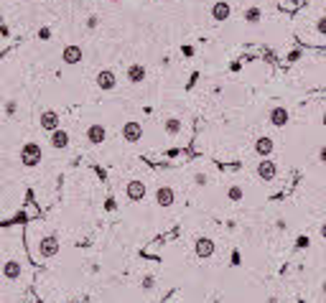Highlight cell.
<instances>
[{
	"mask_svg": "<svg viewBox=\"0 0 326 303\" xmlns=\"http://www.w3.org/2000/svg\"><path fill=\"white\" fill-rule=\"evenodd\" d=\"M44 161V148L36 143V140H26L21 145V163L26 169H36L39 163Z\"/></svg>",
	"mask_w": 326,
	"mask_h": 303,
	"instance_id": "1",
	"label": "cell"
},
{
	"mask_svg": "<svg viewBox=\"0 0 326 303\" xmlns=\"http://www.w3.org/2000/svg\"><path fill=\"white\" fill-rule=\"evenodd\" d=\"M59 247H61V242H59L54 234H46V237L39 240L36 252H39V257H54V255L59 252Z\"/></svg>",
	"mask_w": 326,
	"mask_h": 303,
	"instance_id": "2",
	"label": "cell"
},
{
	"mask_svg": "<svg viewBox=\"0 0 326 303\" xmlns=\"http://www.w3.org/2000/svg\"><path fill=\"white\" fill-rule=\"evenodd\" d=\"M120 135H122L125 143H140V140H143V125H140L138 120H127V122L122 125Z\"/></svg>",
	"mask_w": 326,
	"mask_h": 303,
	"instance_id": "3",
	"label": "cell"
},
{
	"mask_svg": "<svg viewBox=\"0 0 326 303\" xmlns=\"http://www.w3.org/2000/svg\"><path fill=\"white\" fill-rule=\"evenodd\" d=\"M0 273H3V278H6V280H21V278H23V262H21V260H16V257H11V260H6V262H3Z\"/></svg>",
	"mask_w": 326,
	"mask_h": 303,
	"instance_id": "4",
	"label": "cell"
},
{
	"mask_svg": "<svg viewBox=\"0 0 326 303\" xmlns=\"http://www.w3.org/2000/svg\"><path fill=\"white\" fill-rule=\"evenodd\" d=\"M39 125H41V130L54 132V130H59V127H61V117H59V112H56V110H44V112L39 115Z\"/></svg>",
	"mask_w": 326,
	"mask_h": 303,
	"instance_id": "5",
	"label": "cell"
},
{
	"mask_svg": "<svg viewBox=\"0 0 326 303\" xmlns=\"http://www.w3.org/2000/svg\"><path fill=\"white\" fill-rule=\"evenodd\" d=\"M84 138H87V143H89V145H102V143L107 140V130H105V125H102V122H92V125L87 127Z\"/></svg>",
	"mask_w": 326,
	"mask_h": 303,
	"instance_id": "6",
	"label": "cell"
},
{
	"mask_svg": "<svg viewBox=\"0 0 326 303\" xmlns=\"http://www.w3.org/2000/svg\"><path fill=\"white\" fill-rule=\"evenodd\" d=\"M288 120H290V112H288L283 105H275V107L268 112V122H270L273 127H285Z\"/></svg>",
	"mask_w": 326,
	"mask_h": 303,
	"instance_id": "7",
	"label": "cell"
},
{
	"mask_svg": "<svg viewBox=\"0 0 326 303\" xmlns=\"http://www.w3.org/2000/svg\"><path fill=\"white\" fill-rule=\"evenodd\" d=\"M145 194H148V186L143 184V181H127V186H125V196H127V201H143L145 199Z\"/></svg>",
	"mask_w": 326,
	"mask_h": 303,
	"instance_id": "8",
	"label": "cell"
},
{
	"mask_svg": "<svg viewBox=\"0 0 326 303\" xmlns=\"http://www.w3.org/2000/svg\"><path fill=\"white\" fill-rule=\"evenodd\" d=\"M84 59V51H82V46H77V44H69V46H64V51H61V61L67 64V66H74V64H79Z\"/></svg>",
	"mask_w": 326,
	"mask_h": 303,
	"instance_id": "9",
	"label": "cell"
},
{
	"mask_svg": "<svg viewBox=\"0 0 326 303\" xmlns=\"http://www.w3.org/2000/svg\"><path fill=\"white\" fill-rule=\"evenodd\" d=\"M97 87L102 89V92H110V89H115L117 87V74L112 72V69H102V72H97Z\"/></svg>",
	"mask_w": 326,
	"mask_h": 303,
	"instance_id": "10",
	"label": "cell"
},
{
	"mask_svg": "<svg viewBox=\"0 0 326 303\" xmlns=\"http://www.w3.org/2000/svg\"><path fill=\"white\" fill-rule=\"evenodd\" d=\"M257 176H260V181H275V176H278V166H275V161L263 158V161L257 163Z\"/></svg>",
	"mask_w": 326,
	"mask_h": 303,
	"instance_id": "11",
	"label": "cell"
},
{
	"mask_svg": "<svg viewBox=\"0 0 326 303\" xmlns=\"http://www.w3.org/2000/svg\"><path fill=\"white\" fill-rule=\"evenodd\" d=\"M174 201H176V191H174L171 186H158V189H155V204H158V207L169 209Z\"/></svg>",
	"mask_w": 326,
	"mask_h": 303,
	"instance_id": "12",
	"label": "cell"
},
{
	"mask_svg": "<svg viewBox=\"0 0 326 303\" xmlns=\"http://www.w3.org/2000/svg\"><path fill=\"white\" fill-rule=\"evenodd\" d=\"M194 250H197V257H202V260H207V257H212L214 255V240H209V237H199L197 240V245H194Z\"/></svg>",
	"mask_w": 326,
	"mask_h": 303,
	"instance_id": "13",
	"label": "cell"
},
{
	"mask_svg": "<svg viewBox=\"0 0 326 303\" xmlns=\"http://www.w3.org/2000/svg\"><path fill=\"white\" fill-rule=\"evenodd\" d=\"M273 148H275V143H273V138H268V135H260V138L255 140V153H257L260 158H270Z\"/></svg>",
	"mask_w": 326,
	"mask_h": 303,
	"instance_id": "14",
	"label": "cell"
},
{
	"mask_svg": "<svg viewBox=\"0 0 326 303\" xmlns=\"http://www.w3.org/2000/svg\"><path fill=\"white\" fill-rule=\"evenodd\" d=\"M49 143H51L54 150H67V148H69V132L59 127V130H54V132L49 135Z\"/></svg>",
	"mask_w": 326,
	"mask_h": 303,
	"instance_id": "15",
	"label": "cell"
},
{
	"mask_svg": "<svg viewBox=\"0 0 326 303\" xmlns=\"http://www.w3.org/2000/svg\"><path fill=\"white\" fill-rule=\"evenodd\" d=\"M145 64H130L127 66V72H125V79L130 82V84H140L143 79H145Z\"/></svg>",
	"mask_w": 326,
	"mask_h": 303,
	"instance_id": "16",
	"label": "cell"
},
{
	"mask_svg": "<svg viewBox=\"0 0 326 303\" xmlns=\"http://www.w3.org/2000/svg\"><path fill=\"white\" fill-rule=\"evenodd\" d=\"M230 16H232V8H230L227 0H217V3L212 6V18H214V21L222 23V21H227Z\"/></svg>",
	"mask_w": 326,
	"mask_h": 303,
	"instance_id": "17",
	"label": "cell"
},
{
	"mask_svg": "<svg viewBox=\"0 0 326 303\" xmlns=\"http://www.w3.org/2000/svg\"><path fill=\"white\" fill-rule=\"evenodd\" d=\"M163 130H166L169 135H179L184 130V120L179 117H169V120H163Z\"/></svg>",
	"mask_w": 326,
	"mask_h": 303,
	"instance_id": "18",
	"label": "cell"
},
{
	"mask_svg": "<svg viewBox=\"0 0 326 303\" xmlns=\"http://www.w3.org/2000/svg\"><path fill=\"white\" fill-rule=\"evenodd\" d=\"M242 18H245V23H260V18H263V11H260V8H247Z\"/></svg>",
	"mask_w": 326,
	"mask_h": 303,
	"instance_id": "19",
	"label": "cell"
},
{
	"mask_svg": "<svg viewBox=\"0 0 326 303\" xmlns=\"http://www.w3.org/2000/svg\"><path fill=\"white\" fill-rule=\"evenodd\" d=\"M227 199H230V201H242V199H245V191H242L240 186H230V189H227Z\"/></svg>",
	"mask_w": 326,
	"mask_h": 303,
	"instance_id": "20",
	"label": "cell"
},
{
	"mask_svg": "<svg viewBox=\"0 0 326 303\" xmlns=\"http://www.w3.org/2000/svg\"><path fill=\"white\" fill-rule=\"evenodd\" d=\"M207 184H209V176H207V174H202V171H199V174H194V186H199V189H202V186H207Z\"/></svg>",
	"mask_w": 326,
	"mask_h": 303,
	"instance_id": "21",
	"label": "cell"
},
{
	"mask_svg": "<svg viewBox=\"0 0 326 303\" xmlns=\"http://www.w3.org/2000/svg\"><path fill=\"white\" fill-rule=\"evenodd\" d=\"M16 112H18V102H16V99H8V102H6V115L13 117Z\"/></svg>",
	"mask_w": 326,
	"mask_h": 303,
	"instance_id": "22",
	"label": "cell"
},
{
	"mask_svg": "<svg viewBox=\"0 0 326 303\" xmlns=\"http://www.w3.org/2000/svg\"><path fill=\"white\" fill-rule=\"evenodd\" d=\"M140 288H145V290H153V288H155V278H153V275H145V278L140 280Z\"/></svg>",
	"mask_w": 326,
	"mask_h": 303,
	"instance_id": "23",
	"label": "cell"
},
{
	"mask_svg": "<svg viewBox=\"0 0 326 303\" xmlns=\"http://www.w3.org/2000/svg\"><path fill=\"white\" fill-rule=\"evenodd\" d=\"M311 245V240L306 237V234H301V237H296V250H306Z\"/></svg>",
	"mask_w": 326,
	"mask_h": 303,
	"instance_id": "24",
	"label": "cell"
},
{
	"mask_svg": "<svg viewBox=\"0 0 326 303\" xmlns=\"http://www.w3.org/2000/svg\"><path fill=\"white\" fill-rule=\"evenodd\" d=\"M316 31H318L321 36H326V16H321V18L316 21Z\"/></svg>",
	"mask_w": 326,
	"mask_h": 303,
	"instance_id": "25",
	"label": "cell"
},
{
	"mask_svg": "<svg viewBox=\"0 0 326 303\" xmlns=\"http://www.w3.org/2000/svg\"><path fill=\"white\" fill-rule=\"evenodd\" d=\"M39 39H41V41H49V39H51V31H49V28H41V31H39Z\"/></svg>",
	"mask_w": 326,
	"mask_h": 303,
	"instance_id": "26",
	"label": "cell"
},
{
	"mask_svg": "<svg viewBox=\"0 0 326 303\" xmlns=\"http://www.w3.org/2000/svg\"><path fill=\"white\" fill-rule=\"evenodd\" d=\"M97 23H100L97 16H89V18H87V28H97Z\"/></svg>",
	"mask_w": 326,
	"mask_h": 303,
	"instance_id": "27",
	"label": "cell"
},
{
	"mask_svg": "<svg viewBox=\"0 0 326 303\" xmlns=\"http://www.w3.org/2000/svg\"><path fill=\"white\" fill-rule=\"evenodd\" d=\"M318 161H321V163H326V145H321V148H318Z\"/></svg>",
	"mask_w": 326,
	"mask_h": 303,
	"instance_id": "28",
	"label": "cell"
},
{
	"mask_svg": "<svg viewBox=\"0 0 326 303\" xmlns=\"http://www.w3.org/2000/svg\"><path fill=\"white\" fill-rule=\"evenodd\" d=\"M285 227H288V224H285V219H278V222H275V229H278V232H283Z\"/></svg>",
	"mask_w": 326,
	"mask_h": 303,
	"instance_id": "29",
	"label": "cell"
},
{
	"mask_svg": "<svg viewBox=\"0 0 326 303\" xmlns=\"http://www.w3.org/2000/svg\"><path fill=\"white\" fill-rule=\"evenodd\" d=\"M181 51H184V56H194V46H184Z\"/></svg>",
	"mask_w": 326,
	"mask_h": 303,
	"instance_id": "30",
	"label": "cell"
},
{
	"mask_svg": "<svg viewBox=\"0 0 326 303\" xmlns=\"http://www.w3.org/2000/svg\"><path fill=\"white\" fill-rule=\"evenodd\" d=\"M298 59H301L298 51H290V54H288V61H298Z\"/></svg>",
	"mask_w": 326,
	"mask_h": 303,
	"instance_id": "31",
	"label": "cell"
},
{
	"mask_svg": "<svg viewBox=\"0 0 326 303\" xmlns=\"http://www.w3.org/2000/svg\"><path fill=\"white\" fill-rule=\"evenodd\" d=\"M230 265H240V252H237V250L232 252V262H230Z\"/></svg>",
	"mask_w": 326,
	"mask_h": 303,
	"instance_id": "32",
	"label": "cell"
},
{
	"mask_svg": "<svg viewBox=\"0 0 326 303\" xmlns=\"http://www.w3.org/2000/svg\"><path fill=\"white\" fill-rule=\"evenodd\" d=\"M318 232H321V237H323V240H326V222H323V224H321V229H318Z\"/></svg>",
	"mask_w": 326,
	"mask_h": 303,
	"instance_id": "33",
	"label": "cell"
},
{
	"mask_svg": "<svg viewBox=\"0 0 326 303\" xmlns=\"http://www.w3.org/2000/svg\"><path fill=\"white\" fill-rule=\"evenodd\" d=\"M321 293H323V295H326V280H323V283H321Z\"/></svg>",
	"mask_w": 326,
	"mask_h": 303,
	"instance_id": "34",
	"label": "cell"
},
{
	"mask_svg": "<svg viewBox=\"0 0 326 303\" xmlns=\"http://www.w3.org/2000/svg\"><path fill=\"white\" fill-rule=\"evenodd\" d=\"M321 122H323V127H326V112H323V117H321Z\"/></svg>",
	"mask_w": 326,
	"mask_h": 303,
	"instance_id": "35",
	"label": "cell"
},
{
	"mask_svg": "<svg viewBox=\"0 0 326 303\" xmlns=\"http://www.w3.org/2000/svg\"><path fill=\"white\" fill-rule=\"evenodd\" d=\"M270 303H278V300H275V298H270Z\"/></svg>",
	"mask_w": 326,
	"mask_h": 303,
	"instance_id": "36",
	"label": "cell"
}]
</instances>
